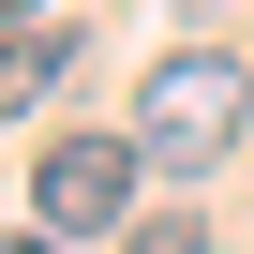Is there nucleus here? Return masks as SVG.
Here are the masks:
<instances>
[{"mask_svg": "<svg viewBox=\"0 0 254 254\" xmlns=\"http://www.w3.org/2000/svg\"><path fill=\"white\" fill-rule=\"evenodd\" d=\"M135 165H150L135 135H45L15 194H30V224H60V239H105V224H135Z\"/></svg>", "mask_w": 254, "mask_h": 254, "instance_id": "2", "label": "nucleus"}, {"mask_svg": "<svg viewBox=\"0 0 254 254\" xmlns=\"http://www.w3.org/2000/svg\"><path fill=\"white\" fill-rule=\"evenodd\" d=\"M15 254H60V224H15Z\"/></svg>", "mask_w": 254, "mask_h": 254, "instance_id": "5", "label": "nucleus"}, {"mask_svg": "<svg viewBox=\"0 0 254 254\" xmlns=\"http://www.w3.org/2000/svg\"><path fill=\"white\" fill-rule=\"evenodd\" d=\"M254 120V60H224V45H165V75L135 90V150L150 165H224V135Z\"/></svg>", "mask_w": 254, "mask_h": 254, "instance_id": "1", "label": "nucleus"}, {"mask_svg": "<svg viewBox=\"0 0 254 254\" xmlns=\"http://www.w3.org/2000/svg\"><path fill=\"white\" fill-rule=\"evenodd\" d=\"M120 254H209V224L194 209H150V224H120Z\"/></svg>", "mask_w": 254, "mask_h": 254, "instance_id": "4", "label": "nucleus"}, {"mask_svg": "<svg viewBox=\"0 0 254 254\" xmlns=\"http://www.w3.org/2000/svg\"><path fill=\"white\" fill-rule=\"evenodd\" d=\"M60 75H75V30H45V15H15V60H0V105L30 120V105H45Z\"/></svg>", "mask_w": 254, "mask_h": 254, "instance_id": "3", "label": "nucleus"}]
</instances>
